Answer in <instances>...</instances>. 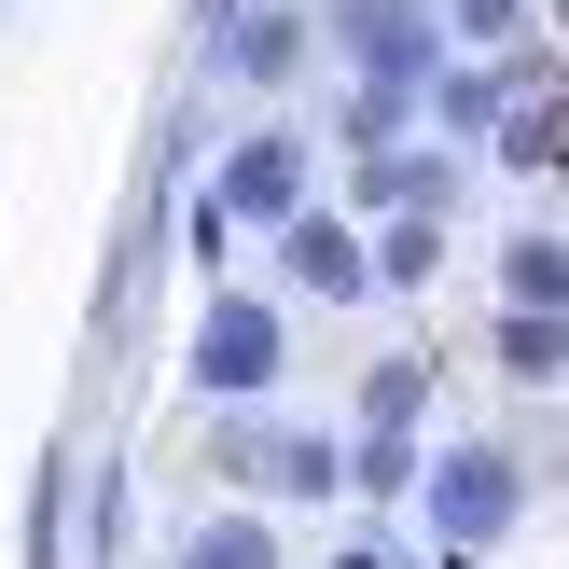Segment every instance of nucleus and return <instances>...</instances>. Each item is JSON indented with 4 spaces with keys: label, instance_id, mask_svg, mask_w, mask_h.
<instances>
[{
    "label": "nucleus",
    "instance_id": "1",
    "mask_svg": "<svg viewBox=\"0 0 569 569\" xmlns=\"http://www.w3.org/2000/svg\"><path fill=\"white\" fill-rule=\"evenodd\" d=\"M417 515H431L445 556H487L500 528L528 515V472L500 459V445H431V459H417Z\"/></svg>",
    "mask_w": 569,
    "mask_h": 569
},
{
    "label": "nucleus",
    "instance_id": "2",
    "mask_svg": "<svg viewBox=\"0 0 569 569\" xmlns=\"http://www.w3.org/2000/svg\"><path fill=\"white\" fill-rule=\"evenodd\" d=\"M278 361H292V333H278V306L264 292H209V320H194V403H264L278 389Z\"/></svg>",
    "mask_w": 569,
    "mask_h": 569
},
{
    "label": "nucleus",
    "instance_id": "3",
    "mask_svg": "<svg viewBox=\"0 0 569 569\" xmlns=\"http://www.w3.org/2000/svg\"><path fill=\"white\" fill-rule=\"evenodd\" d=\"M333 42H348L361 98H417V83L445 70V14H431V0H348V14H333Z\"/></svg>",
    "mask_w": 569,
    "mask_h": 569
},
{
    "label": "nucleus",
    "instance_id": "4",
    "mask_svg": "<svg viewBox=\"0 0 569 569\" xmlns=\"http://www.w3.org/2000/svg\"><path fill=\"white\" fill-rule=\"evenodd\" d=\"M209 209L222 222H250V237H278V222H306V139H237L222 153V181H209Z\"/></svg>",
    "mask_w": 569,
    "mask_h": 569
},
{
    "label": "nucleus",
    "instance_id": "5",
    "mask_svg": "<svg viewBox=\"0 0 569 569\" xmlns=\"http://www.w3.org/2000/svg\"><path fill=\"white\" fill-rule=\"evenodd\" d=\"M222 472H264L278 500H333L348 487V459L320 431H264V417H222Z\"/></svg>",
    "mask_w": 569,
    "mask_h": 569
},
{
    "label": "nucleus",
    "instance_id": "6",
    "mask_svg": "<svg viewBox=\"0 0 569 569\" xmlns=\"http://www.w3.org/2000/svg\"><path fill=\"white\" fill-rule=\"evenodd\" d=\"M403 209H459V153H361V181H348V222H403Z\"/></svg>",
    "mask_w": 569,
    "mask_h": 569
},
{
    "label": "nucleus",
    "instance_id": "7",
    "mask_svg": "<svg viewBox=\"0 0 569 569\" xmlns=\"http://www.w3.org/2000/svg\"><path fill=\"white\" fill-rule=\"evenodd\" d=\"M278 264H292V292H320V306H361L376 278H361V222H278Z\"/></svg>",
    "mask_w": 569,
    "mask_h": 569
},
{
    "label": "nucleus",
    "instance_id": "8",
    "mask_svg": "<svg viewBox=\"0 0 569 569\" xmlns=\"http://www.w3.org/2000/svg\"><path fill=\"white\" fill-rule=\"evenodd\" d=\"M167 569H278V528H264V500H250V515H194Z\"/></svg>",
    "mask_w": 569,
    "mask_h": 569
},
{
    "label": "nucleus",
    "instance_id": "9",
    "mask_svg": "<svg viewBox=\"0 0 569 569\" xmlns=\"http://www.w3.org/2000/svg\"><path fill=\"white\" fill-rule=\"evenodd\" d=\"M361 278H376V292H431V278H445V222H431V209H403L376 250H361Z\"/></svg>",
    "mask_w": 569,
    "mask_h": 569
},
{
    "label": "nucleus",
    "instance_id": "10",
    "mask_svg": "<svg viewBox=\"0 0 569 569\" xmlns=\"http://www.w3.org/2000/svg\"><path fill=\"white\" fill-rule=\"evenodd\" d=\"M417 403H431V361H376V376H361V445H403Z\"/></svg>",
    "mask_w": 569,
    "mask_h": 569
},
{
    "label": "nucleus",
    "instance_id": "11",
    "mask_svg": "<svg viewBox=\"0 0 569 569\" xmlns=\"http://www.w3.org/2000/svg\"><path fill=\"white\" fill-rule=\"evenodd\" d=\"M292 56H306V14H278V0H264V14H237V42H222V70H237V83H278Z\"/></svg>",
    "mask_w": 569,
    "mask_h": 569
},
{
    "label": "nucleus",
    "instance_id": "12",
    "mask_svg": "<svg viewBox=\"0 0 569 569\" xmlns=\"http://www.w3.org/2000/svg\"><path fill=\"white\" fill-rule=\"evenodd\" d=\"M431 111H445V139H487L500 111H515V70H445V83H431Z\"/></svg>",
    "mask_w": 569,
    "mask_h": 569
},
{
    "label": "nucleus",
    "instance_id": "13",
    "mask_svg": "<svg viewBox=\"0 0 569 569\" xmlns=\"http://www.w3.org/2000/svg\"><path fill=\"white\" fill-rule=\"evenodd\" d=\"M556 222H515V237H500V292H515V306H542V320H556Z\"/></svg>",
    "mask_w": 569,
    "mask_h": 569
},
{
    "label": "nucleus",
    "instance_id": "14",
    "mask_svg": "<svg viewBox=\"0 0 569 569\" xmlns=\"http://www.w3.org/2000/svg\"><path fill=\"white\" fill-rule=\"evenodd\" d=\"M487 139H500V167H556V98H515Z\"/></svg>",
    "mask_w": 569,
    "mask_h": 569
},
{
    "label": "nucleus",
    "instance_id": "15",
    "mask_svg": "<svg viewBox=\"0 0 569 569\" xmlns=\"http://www.w3.org/2000/svg\"><path fill=\"white\" fill-rule=\"evenodd\" d=\"M500 361H515V376H528V389H542V376H556V320H542V306H515V320H500Z\"/></svg>",
    "mask_w": 569,
    "mask_h": 569
},
{
    "label": "nucleus",
    "instance_id": "16",
    "mask_svg": "<svg viewBox=\"0 0 569 569\" xmlns=\"http://www.w3.org/2000/svg\"><path fill=\"white\" fill-rule=\"evenodd\" d=\"M56 487H70V472H56V459L28 472V569H56Z\"/></svg>",
    "mask_w": 569,
    "mask_h": 569
},
{
    "label": "nucleus",
    "instance_id": "17",
    "mask_svg": "<svg viewBox=\"0 0 569 569\" xmlns=\"http://www.w3.org/2000/svg\"><path fill=\"white\" fill-rule=\"evenodd\" d=\"M445 28H472V42H515V28H528V0H445Z\"/></svg>",
    "mask_w": 569,
    "mask_h": 569
}]
</instances>
